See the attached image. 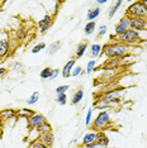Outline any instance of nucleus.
Returning <instances> with one entry per match:
<instances>
[{
  "mask_svg": "<svg viewBox=\"0 0 147 148\" xmlns=\"http://www.w3.org/2000/svg\"><path fill=\"white\" fill-rule=\"evenodd\" d=\"M102 53L108 58H121L129 56V46H126L119 42H109L103 46Z\"/></svg>",
  "mask_w": 147,
  "mask_h": 148,
  "instance_id": "nucleus-1",
  "label": "nucleus"
},
{
  "mask_svg": "<svg viewBox=\"0 0 147 148\" xmlns=\"http://www.w3.org/2000/svg\"><path fill=\"white\" fill-rule=\"evenodd\" d=\"M113 38H115L117 42L123 43V45H126V46H132V45H137V43L142 42L141 34H139L138 32L133 31V29H128V31H126L124 33H122V34H119V36L110 37V39H113Z\"/></svg>",
  "mask_w": 147,
  "mask_h": 148,
  "instance_id": "nucleus-2",
  "label": "nucleus"
},
{
  "mask_svg": "<svg viewBox=\"0 0 147 148\" xmlns=\"http://www.w3.org/2000/svg\"><path fill=\"white\" fill-rule=\"evenodd\" d=\"M112 120H110V115L109 112L106 110H103V112H99V114L94 118V120H91V128L95 129V132H103V129H106Z\"/></svg>",
  "mask_w": 147,
  "mask_h": 148,
  "instance_id": "nucleus-3",
  "label": "nucleus"
},
{
  "mask_svg": "<svg viewBox=\"0 0 147 148\" xmlns=\"http://www.w3.org/2000/svg\"><path fill=\"white\" fill-rule=\"evenodd\" d=\"M126 16H138V18L147 19V9L142 1H135L128 6L126 12Z\"/></svg>",
  "mask_w": 147,
  "mask_h": 148,
  "instance_id": "nucleus-4",
  "label": "nucleus"
},
{
  "mask_svg": "<svg viewBox=\"0 0 147 148\" xmlns=\"http://www.w3.org/2000/svg\"><path fill=\"white\" fill-rule=\"evenodd\" d=\"M129 22V29H133L136 32H143L147 31V19L146 18H138V16H127Z\"/></svg>",
  "mask_w": 147,
  "mask_h": 148,
  "instance_id": "nucleus-5",
  "label": "nucleus"
},
{
  "mask_svg": "<svg viewBox=\"0 0 147 148\" xmlns=\"http://www.w3.org/2000/svg\"><path fill=\"white\" fill-rule=\"evenodd\" d=\"M129 56L127 57H121V58H109L104 65H103V69L106 70V71H112V70H117L121 69L122 66H124L126 63V58H128Z\"/></svg>",
  "mask_w": 147,
  "mask_h": 148,
  "instance_id": "nucleus-6",
  "label": "nucleus"
},
{
  "mask_svg": "<svg viewBox=\"0 0 147 148\" xmlns=\"http://www.w3.org/2000/svg\"><path fill=\"white\" fill-rule=\"evenodd\" d=\"M28 129H31V130H33V129H37L41 124H43V123H46L47 120H46V116L45 115H42V114H39V113H36L33 116H31L28 120Z\"/></svg>",
  "mask_w": 147,
  "mask_h": 148,
  "instance_id": "nucleus-7",
  "label": "nucleus"
},
{
  "mask_svg": "<svg viewBox=\"0 0 147 148\" xmlns=\"http://www.w3.org/2000/svg\"><path fill=\"white\" fill-rule=\"evenodd\" d=\"M129 29V22H128V18L127 16H123V18L119 19V22L115 24L114 27V34L115 36H119L122 33H124L126 31Z\"/></svg>",
  "mask_w": 147,
  "mask_h": 148,
  "instance_id": "nucleus-8",
  "label": "nucleus"
},
{
  "mask_svg": "<svg viewBox=\"0 0 147 148\" xmlns=\"http://www.w3.org/2000/svg\"><path fill=\"white\" fill-rule=\"evenodd\" d=\"M53 23V15H49V14H46L41 21L38 22V28L41 32H47L49 28H51Z\"/></svg>",
  "mask_w": 147,
  "mask_h": 148,
  "instance_id": "nucleus-9",
  "label": "nucleus"
},
{
  "mask_svg": "<svg viewBox=\"0 0 147 148\" xmlns=\"http://www.w3.org/2000/svg\"><path fill=\"white\" fill-rule=\"evenodd\" d=\"M16 116V110L15 109H12V108H8V109H3L0 110V122L1 123H5L8 120L13 119V118Z\"/></svg>",
  "mask_w": 147,
  "mask_h": 148,
  "instance_id": "nucleus-10",
  "label": "nucleus"
},
{
  "mask_svg": "<svg viewBox=\"0 0 147 148\" xmlns=\"http://www.w3.org/2000/svg\"><path fill=\"white\" fill-rule=\"evenodd\" d=\"M76 66V60L75 58H72V60H69L67 62L65 63V66H63V69H62V76L65 77V79H67V77L71 76V72H72V70H74V67Z\"/></svg>",
  "mask_w": 147,
  "mask_h": 148,
  "instance_id": "nucleus-11",
  "label": "nucleus"
},
{
  "mask_svg": "<svg viewBox=\"0 0 147 148\" xmlns=\"http://www.w3.org/2000/svg\"><path fill=\"white\" fill-rule=\"evenodd\" d=\"M94 108H95V109H98V110H100V112H103V110H106V109H109V108H113V105L108 101V100H105L104 97L100 96L99 99L95 101Z\"/></svg>",
  "mask_w": 147,
  "mask_h": 148,
  "instance_id": "nucleus-12",
  "label": "nucleus"
},
{
  "mask_svg": "<svg viewBox=\"0 0 147 148\" xmlns=\"http://www.w3.org/2000/svg\"><path fill=\"white\" fill-rule=\"evenodd\" d=\"M39 140H41L45 146H47L48 148H51L53 146V142H55V136H53L52 132L45 133V134H42V136H39Z\"/></svg>",
  "mask_w": 147,
  "mask_h": 148,
  "instance_id": "nucleus-13",
  "label": "nucleus"
},
{
  "mask_svg": "<svg viewBox=\"0 0 147 148\" xmlns=\"http://www.w3.org/2000/svg\"><path fill=\"white\" fill-rule=\"evenodd\" d=\"M99 138V132H90V133H86L84 138H82V144L84 146H88V144H93L98 140Z\"/></svg>",
  "mask_w": 147,
  "mask_h": 148,
  "instance_id": "nucleus-14",
  "label": "nucleus"
},
{
  "mask_svg": "<svg viewBox=\"0 0 147 148\" xmlns=\"http://www.w3.org/2000/svg\"><path fill=\"white\" fill-rule=\"evenodd\" d=\"M86 49H88V41L80 42L78 45V47H76V49H75V57L76 58H81V57L85 55Z\"/></svg>",
  "mask_w": 147,
  "mask_h": 148,
  "instance_id": "nucleus-15",
  "label": "nucleus"
},
{
  "mask_svg": "<svg viewBox=\"0 0 147 148\" xmlns=\"http://www.w3.org/2000/svg\"><path fill=\"white\" fill-rule=\"evenodd\" d=\"M10 51V45L6 39H0V58H4L9 55Z\"/></svg>",
  "mask_w": 147,
  "mask_h": 148,
  "instance_id": "nucleus-16",
  "label": "nucleus"
},
{
  "mask_svg": "<svg viewBox=\"0 0 147 148\" xmlns=\"http://www.w3.org/2000/svg\"><path fill=\"white\" fill-rule=\"evenodd\" d=\"M100 15V8L99 6H95L93 9H89L88 13H86V21L88 22H95V19Z\"/></svg>",
  "mask_w": 147,
  "mask_h": 148,
  "instance_id": "nucleus-17",
  "label": "nucleus"
},
{
  "mask_svg": "<svg viewBox=\"0 0 147 148\" xmlns=\"http://www.w3.org/2000/svg\"><path fill=\"white\" fill-rule=\"evenodd\" d=\"M36 114L34 110H31L28 108H23V109H19L16 110V116H21V118H24V119L28 120L31 116H33Z\"/></svg>",
  "mask_w": 147,
  "mask_h": 148,
  "instance_id": "nucleus-18",
  "label": "nucleus"
},
{
  "mask_svg": "<svg viewBox=\"0 0 147 148\" xmlns=\"http://www.w3.org/2000/svg\"><path fill=\"white\" fill-rule=\"evenodd\" d=\"M95 144L98 147H102V148H106L109 146V138L105 136L104 132H99V138L95 142Z\"/></svg>",
  "mask_w": 147,
  "mask_h": 148,
  "instance_id": "nucleus-19",
  "label": "nucleus"
},
{
  "mask_svg": "<svg viewBox=\"0 0 147 148\" xmlns=\"http://www.w3.org/2000/svg\"><path fill=\"white\" fill-rule=\"evenodd\" d=\"M61 46H62V43L60 42V41H55V42H52L51 45H49L47 47V53L49 56H53V55H56L60 49H61Z\"/></svg>",
  "mask_w": 147,
  "mask_h": 148,
  "instance_id": "nucleus-20",
  "label": "nucleus"
},
{
  "mask_svg": "<svg viewBox=\"0 0 147 148\" xmlns=\"http://www.w3.org/2000/svg\"><path fill=\"white\" fill-rule=\"evenodd\" d=\"M84 99V90L82 89H79L76 90L75 92L72 94V100H71V104L72 105H78V104Z\"/></svg>",
  "mask_w": 147,
  "mask_h": 148,
  "instance_id": "nucleus-21",
  "label": "nucleus"
},
{
  "mask_svg": "<svg viewBox=\"0 0 147 148\" xmlns=\"http://www.w3.org/2000/svg\"><path fill=\"white\" fill-rule=\"evenodd\" d=\"M102 49H103V46L98 45V43L91 45V47H90V56H91L94 60L98 58V57L102 55Z\"/></svg>",
  "mask_w": 147,
  "mask_h": 148,
  "instance_id": "nucleus-22",
  "label": "nucleus"
},
{
  "mask_svg": "<svg viewBox=\"0 0 147 148\" xmlns=\"http://www.w3.org/2000/svg\"><path fill=\"white\" fill-rule=\"evenodd\" d=\"M96 31V23L95 22H88L84 27V33L85 36H91Z\"/></svg>",
  "mask_w": 147,
  "mask_h": 148,
  "instance_id": "nucleus-23",
  "label": "nucleus"
},
{
  "mask_svg": "<svg viewBox=\"0 0 147 148\" xmlns=\"http://www.w3.org/2000/svg\"><path fill=\"white\" fill-rule=\"evenodd\" d=\"M37 133L39 134V136H42V134H45V133H48V132H52V127H51V124H49L48 122H46V123H43L41 124L38 128H37Z\"/></svg>",
  "mask_w": 147,
  "mask_h": 148,
  "instance_id": "nucleus-24",
  "label": "nucleus"
},
{
  "mask_svg": "<svg viewBox=\"0 0 147 148\" xmlns=\"http://www.w3.org/2000/svg\"><path fill=\"white\" fill-rule=\"evenodd\" d=\"M122 4H123V1H121V0H118V1H115L114 4L110 6L109 10H108V16H109V19L114 18V15H115L117 10H118V8H119V6H121Z\"/></svg>",
  "mask_w": 147,
  "mask_h": 148,
  "instance_id": "nucleus-25",
  "label": "nucleus"
},
{
  "mask_svg": "<svg viewBox=\"0 0 147 148\" xmlns=\"http://www.w3.org/2000/svg\"><path fill=\"white\" fill-rule=\"evenodd\" d=\"M38 99H39V92L34 91L31 96L28 97V99L25 100V104H27V105H33V104H36L37 101H38Z\"/></svg>",
  "mask_w": 147,
  "mask_h": 148,
  "instance_id": "nucleus-26",
  "label": "nucleus"
},
{
  "mask_svg": "<svg viewBox=\"0 0 147 148\" xmlns=\"http://www.w3.org/2000/svg\"><path fill=\"white\" fill-rule=\"evenodd\" d=\"M51 72H52L51 67H45L41 71V73H39V76H41V79H43V80L49 79V77H51Z\"/></svg>",
  "mask_w": 147,
  "mask_h": 148,
  "instance_id": "nucleus-27",
  "label": "nucleus"
},
{
  "mask_svg": "<svg viewBox=\"0 0 147 148\" xmlns=\"http://www.w3.org/2000/svg\"><path fill=\"white\" fill-rule=\"evenodd\" d=\"M95 66H96V60H90V61L88 62V66H86V71H85V73L90 75V73H91V72L95 70Z\"/></svg>",
  "mask_w": 147,
  "mask_h": 148,
  "instance_id": "nucleus-28",
  "label": "nucleus"
},
{
  "mask_svg": "<svg viewBox=\"0 0 147 148\" xmlns=\"http://www.w3.org/2000/svg\"><path fill=\"white\" fill-rule=\"evenodd\" d=\"M28 148H48V147H47V146H45V144H43L41 140H39V138H38V139L32 140Z\"/></svg>",
  "mask_w": 147,
  "mask_h": 148,
  "instance_id": "nucleus-29",
  "label": "nucleus"
},
{
  "mask_svg": "<svg viewBox=\"0 0 147 148\" xmlns=\"http://www.w3.org/2000/svg\"><path fill=\"white\" fill-rule=\"evenodd\" d=\"M56 103H57L58 105H66V103H67V95H66V94L57 95L56 96Z\"/></svg>",
  "mask_w": 147,
  "mask_h": 148,
  "instance_id": "nucleus-30",
  "label": "nucleus"
},
{
  "mask_svg": "<svg viewBox=\"0 0 147 148\" xmlns=\"http://www.w3.org/2000/svg\"><path fill=\"white\" fill-rule=\"evenodd\" d=\"M46 48V45L45 43H38V45H36L33 48L31 49V52L33 53V55H37V53H39L42 51V49H45Z\"/></svg>",
  "mask_w": 147,
  "mask_h": 148,
  "instance_id": "nucleus-31",
  "label": "nucleus"
},
{
  "mask_svg": "<svg viewBox=\"0 0 147 148\" xmlns=\"http://www.w3.org/2000/svg\"><path fill=\"white\" fill-rule=\"evenodd\" d=\"M82 73H85V71L82 70V67L81 66H75L74 67V70H72V72H71V76L72 77H78L79 75H82Z\"/></svg>",
  "mask_w": 147,
  "mask_h": 148,
  "instance_id": "nucleus-32",
  "label": "nucleus"
},
{
  "mask_svg": "<svg viewBox=\"0 0 147 148\" xmlns=\"http://www.w3.org/2000/svg\"><path fill=\"white\" fill-rule=\"evenodd\" d=\"M70 89V85H61L56 89V94L57 95H61V94H66V91Z\"/></svg>",
  "mask_w": 147,
  "mask_h": 148,
  "instance_id": "nucleus-33",
  "label": "nucleus"
},
{
  "mask_svg": "<svg viewBox=\"0 0 147 148\" xmlns=\"http://www.w3.org/2000/svg\"><path fill=\"white\" fill-rule=\"evenodd\" d=\"M106 29H108V27H106L105 24H103V25H100L98 29H96V36L98 37H103L106 33Z\"/></svg>",
  "mask_w": 147,
  "mask_h": 148,
  "instance_id": "nucleus-34",
  "label": "nucleus"
},
{
  "mask_svg": "<svg viewBox=\"0 0 147 148\" xmlns=\"http://www.w3.org/2000/svg\"><path fill=\"white\" fill-rule=\"evenodd\" d=\"M91 116H93V109L90 108V109H88V112H86V116H85L86 125H90V124H91Z\"/></svg>",
  "mask_w": 147,
  "mask_h": 148,
  "instance_id": "nucleus-35",
  "label": "nucleus"
},
{
  "mask_svg": "<svg viewBox=\"0 0 147 148\" xmlns=\"http://www.w3.org/2000/svg\"><path fill=\"white\" fill-rule=\"evenodd\" d=\"M13 70H15V71H23V70H24V65L21 62H15L14 65H13Z\"/></svg>",
  "mask_w": 147,
  "mask_h": 148,
  "instance_id": "nucleus-36",
  "label": "nucleus"
},
{
  "mask_svg": "<svg viewBox=\"0 0 147 148\" xmlns=\"http://www.w3.org/2000/svg\"><path fill=\"white\" fill-rule=\"evenodd\" d=\"M60 69H55V70H52V72H51V77H49V79H52V80H55L56 77H57L58 75H60Z\"/></svg>",
  "mask_w": 147,
  "mask_h": 148,
  "instance_id": "nucleus-37",
  "label": "nucleus"
},
{
  "mask_svg": "<svg viewBox=\"0 0 147 148\" xmlns=\"http://www.w3.org/2000/svg\"><path fill=\"white\" fill-rule=\"evenodd\" d=\"M6 73V69H3V67H0V76H4Z\"/></svg>",
  "mask_w": 147,
  "mask_h": 148,
  "instance_id": "nucleus-38",
  "label": "nucleus"
},
{
  "mask_svg": "<svg viewBox=\"0 0 147 148\" xmlns=\"http://www.w3.org/2000/svg\"><path fill=\"white\" fill-rule=\"evenodd\" d=\"M96 4L102 5V4H106V0H96Z\"/></svg>",
  "mask_w": 147,
  "mask_h": 148,
  "instance_id": "nucleus-39",
  "label": "nucleus"
},
{
  "mask_svg": "<svg viewBox=\"0 0 147 148\" xmlns=\"http://www.w3.org/2000/svg\"><path fill=\"white\" fill-rule=\"evenodd\" d=\"M85 148H98V146H96L95 143H93V144H88V146H85Z\"/></svg>",
  "mask_w": 147,
  "mask_h": 148,
  "instance_id": "nucleus-40",
  "label": "nucleus"
},
{
  "mask_svg": "<svg viewBox=\"0 0 147 148\" xmlns=\"http://www.w3.org/2000/svg\"><path fill=\"white\" fill-rule=\"evenodd\" d=\"M1 137H3V128L0 127V138H1Z\"/></svg>",
  "mask_w": 147,
  "mask_h": 148,
  "instance_id": "nucleus-41",
  "label": "nucleus"
},
{
  "mask_svg": "<svg viewBox=\"0 0 147 148\" xmlns=\"http://www.w3.org/2000/svg\"><path fill=\"white\" fill-rule=\"evenodd\" d=\"M143 3V5H145V8L147 9V0H145V1H142Z\"/></svg>",
  "mask_w": 147,
  "mask_h": 148,
  "instance_id": "nucleus-42",
  "label": "nucleus"
},
{
  "mask_svg": "<svg viewBox=\"0 0 147 148\" xmlns=\"http://www.w3.org/2000/svg\"><path fill=\"white\" fill-rule=\"evenodd\" d=\"M1 5H4V1H1V0H0V6Z\"/></svg>",
  "mask_w": 147,
  "mask_h": 148,
  "instance_id": "nucleus-43",
  "label": "nucleus"
},
{
  "mask_svg": "<svg viewBox=\"0 0 147 148\" xmlns=\"http://www.w3.org/2000/svg\"><path fill=\"white\" fill-rule=\"evenodd\" d=\"M1 125H3V123H1V122H0V127H1Z\"/></svg>",
  "mask_w": 147,
  "mask_h": 148,
  "instance_id": "nucleus-44",
  "label": "nucleus"
}]
</instances>
